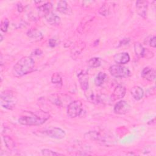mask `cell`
Segmentation results:
<instances>
[{
	"label": "cell",
	"mask_w": 156,
	"mask_h": 156,
	"mask_svg": "<svg viewBox=\"0 0 156 156\" xmlns=\"http://www.w3.org/2000/svg\"><path fill=\"white\" fill-rule=\"evenodd\" d=\"M51 82L56 85H62V79L60 74L57 73H55L53 74L51 77Z\"/></svg>",
	"instance_id": "484cf974"
},
{
	"label": "cell",
	"mask_w": 156,
	"mask_h": 156,
	"mask_svg": "<svg viewBox=\"0 0 156 156\" xmlns=\"http://www.w3.org/2000/svg\"><path fill=\"white\" fill-rule=\"evenodd\" d=\"M106 77H107V75L105 73H102V72L99 73L94 79V83H95L96 85H97V86L102 85L103 84V83L104 82Z\"/></svg>",
	"instance_id": "ffe728a7"
},
{
	"label": "cell",
	"mask_w": 156,
	"mask_h": 156,
	"mask_svg": "<svg viewBox=\"0 0 156 156\" xmlns=\"http://www.w3.org/2000/svg\"><path fill=\"white\" fill-rule=\"evenodd\" d=\"M87 99H88L91 103H99L100 102V98L98 96L95 95L93 92L89 91L87 93H85Z\"/></svg>",
	"instance_id": "44dd1931"
},
{
	"label": "cell",
	"mask_w": 156,
	"mask_h": 156,
	"mask_svg": "<svg viewBox=\"0 0 156 156\" xmlns=\"http://www.w3.org/2000/svg\"><path fill=\"white\" fill-rule=\"evenodd\" d=\"M34 66L35 62L32 57H23L14 65L13 74L16 77H21L31 73L34 68Z\"/></svg>",
	"instance_id": "6da1fadb"
},
{
	"label": "cell",
	"mask_w": 156,
	"mask_h": 156,
	"mask_svg": "<svg viewBox=\"0 0 156 156\" xmlns=\"http://www.w3.org/2000/svg\"><path fill=\"white\" fill-rule=\"evenodd\" d=\"M134 51H135L136 55H137L138 56L143 57L144 48L143 47V46L140 43L136 42L134 44Z\"/></svg>",
	"instance_id": "cb8c5ba5"
},
{
	"label": "cell",
	"mask_w": 156,
	"mask_h": 156,
	"mask_svg": "<svg viewBox=\"0 0 156 156\" xmlns=\"http://www.w3.org/2000/svg\"><path fill=\"white\" fill-rule=\"evenodd\" d=\"M156 38L155 36L152 37L149 40V45L152 48H155L156 46Z\"/></svg>",
	"instance_id": "4dcf8cb0"
},
{
	"label": "cell",
	"mask_w": 156,
	"mask_h": 156,
	"mask_svg": "<svg viewBox=\"0 0 156 156\" xmlns=\"http://www.w3.org/2000/svg\"><path fill=\"white\" fill-rule=\"evenodd\" d=\"M57 44V41H56V40L54 39V38H51L49 40V45L53 48V47H55V45Z\"/></svg>",
	"instance_id": "1f68e13d"
},
{
	"label": "cell",
	"mask_w": 156,
	"mask_h": 156,
	"mask_svg": "<svg viewBox=\"0 0 156 156\" xmlns=\"http://www.w3.org/2000/svg\"><path fill=\"white\" fill-rule=\"evenodd\" d=\"M111 75L115 77H126L130 76V71L126 66L121 65H114L109 68Z\"/></svg>",
	"instance_id": "277c9868"
},
{
	"label": "cell",
	"mask_w": 156,
	"mask_h": 156,
	"mask_svg": "<svg viewBox=\"0 0 156 156\" xmlns=\"http://www.w3.org/2000/svg\"><path fill=\"white\" fill-rule=\"evenodd\" d=\"M141 76L149 81H153L155 78V72L154 69L149 67L144 68L141 72Z\"/></svg>",
	"instance_id": "5bb4252c"
},
{
	"label": "cell",
	"mask_w": 156,
	"mask_h": 156,
	"mask_svg": "<svg viewBox=\"0 0 156 156\" xmlns=\"http://www.w3.org/2000/svg\"><path fill=\"white\" fill-rule=\"evenodd\" d=\"M85 48V43L82 41H79L77 42L71 51V54L73 58L77 57L80 53L83 51Z\"/></svg>",
	"instance_id": "7c38bea8"
},
{
	"label": "cell",
	"mask_w": 156,
	"mask_h": 156,
	"mask_svg": "<svg viewBox=\"0 0 156 156\" xmlns=\"http://www.w3.org/2000/svg\"><path fill=\"white\" fill-rule=\"evenodd\" d=\"M52 7V5L51 2H47L46 3H44L43 4L40 5L38 7V10L39 13L43 15L44 16L46 15L48 13L51 12V9Z\"/></svg>",
	"instance_id": "ac0fdd59"
},
{
	"label": "cell",
	"mask_w": 156,
	"mask_h": 156,
	"mask_svg": "<svg viewBox=\"0 0 156 156\" xmlns=\"http://www.w3.org/2000/svg\"><path fill=\"white\" fill-rule=\"evenodd\" d=\"M130 94L135 100L139 101L143 98L144 91L139 86H134L130 90Z\"/></svg>",
	"instance_id": "e0dca14e"
},
{
	"label": "cell",
	"mask_w": 156,
	"mask_h": 156,
	"mask_svg": "<svg viewBox=\"0 0 156 156\" xmlns=\"http://www.w3.org/2000/svg\"><path fill=\"white\" fill-rule=\"evenodd\" d=\"M27 35L35 40H40L43 38L42 34L37 29H30L27 32Z\"/></svg>",
	"instance_id": "d6986e66"
},
{
	"label": "cell",
	"mask_w": 156,
	"mask_h": 156,
	"mask_svg": "<svg viewBox=\"0 0 156 156\" xmlns=\"http://www.w3.org/2000/svg\"><path fill=\"white\" fill-rule=\"evenodd\" d=\"M126 94V88L121 85H117L112 94V99L115 101L122 98Z\"/></svg>",
	"instance_id": "8fae6325"
},
{
	"label": "cell",
	"mask_w": 156,
	"mask_h": 156,
	"mask_svg": "<svg viewBox=\"0 0 156 156\" xmlns=\"http://www.w3.org/2000/svg\"><path fill=\"white\" fill-rule=\"evenodd\" d=\"M49 118L48 114L42 115L32 114L20 117L18 119V122L21 124L25 126H39L44 123Z\"/></svg>",
	"instance_id": "7a4b0ae2"
},
{
	"label": "cell",
	"mask_w": 156,
	"mask_h": 156,
	"mask_svg": "<svg viewBox=\"0 0 156 156\" xmlns=\"http://www.w3.org/2000/svg\"><path fill=\"white\" fill-rule=\"evenodd\" d=\"M113 58L116 63L122 65L129 62L130 60V56L127 52H119L116 54L114 55Z\"/></svg>",
	"instance_id": "4fadbf2b"
},
{
	"label": "cell",
	"mask_w": 156,
	"mask_h": 156,
	"mask_svg": "<svg viewBox=\"0 0 156 156\" xmlns=\"http://www.w3.org/2000/svg\"><path fill=\"white\" fill-rule=\"evenodd\" d=\"M44 133L49 137L55 139H62L66 136L65 130L59 127L49 128L45 130Z\"/></svg>",
	"instance_id": "8992f818"
},
{
	"label": "cell",
	"mask_w": 156,
	"mask_h": 156,
	"mask_svg": "<svg viewBox=\"0 0 156 156\" xmlns=\"http://www.w3.org/2000/svg\"><path fill=\"white\" fill-rule=\"evenodd\" d=\"M3 139L6 147L9 150H12L15 147V142L11 137L9 136H4L3 137Z\"/></svg>",
	"instance_id": "7402d4cb"
},
{
	"label": "cell",
	"mask_w": 156,
	"mask_h": 156,
	"mask_svg": "<svg viewBox=\"0 0 156 156\" xmlns=\"http://www.w3.org/2000/svg\"><path fill=\"white\" fill-rule=\"evenodd\" d=\"M77 77L81 88L84 91H87L88 88V76L87 73L82 71L78 74Z\"/></svg>",
	"instance_id": "30bf717a"
},
{
	"label": "cell",
	"mask_w": 156,
	"mask_h": 156,
	"mask_svg": "<svg viewBox=\"0 0 156 156\" xmlns=\"http://www.w3.org/2000/svg\"><path fill=\"white\" fill-rule=\"evenodd\" d=\"M42 54V51L40 49H35L34 51V55H40Z\"/></svg>",
	"instance_id": "836d02e7"
},
{
	"label": "cell",
	"mask_w": 156,
	"mask_h": 156,
	"mask_svg": "<svg viewBox=\"0 0 156 156\" xmlns=\"http://www.w3.org/2000/svg\"><path fill=\"white\" fill-rule=\"evenodd\" d=\"M0 99L1 105L5 109L11 110L13 108L17 102L16 96L10 90H5L2 92Z\"/></svg>",
	"instance_id": "3957f363"
},
{
	"label": "cell",
	"mask_w": 156,
	"mask_h": 156,
	"mask_svg": "<svg viewBox=\"0 0 156 156\" xmlns=\"http://www.w3.org/2000/svg\"><path fill=\"white\" fill-rule=\"evenodd\" d=\"M130 109V105L125 101L118 102L114 107V112L119 115H124L127 113Z\"/></svg>",
	"instance_id": "ba28073f"
},
{
	"label": "cell",
	"mask_w": 156,
	"mask_h": 156,
	"mask_svg": "<svg viewBox=\"0 0 156 156\" xmlns=\"http://www.w3.org/2000/svg\"><path fill=\"white\" fill-rule=\"evenodd\" d=\"M143 57H144L147 58H151L154 57V53L152 51H151L147 49H144Z\"/></svg>",
	"instance_id": "f546056e"
},
{
	"label": "cell",
	"mask_w": 156,
	"mask_h": 156,
	"mask_svg": "<svg viewBox=\"0 0 156 156\" xmlns=\"http://www.w3.org/2000/svg\"><path fill=\"white\" fill-rule=\"evenodd\" d=\"M2 35H1V41H2Z\"/></svg>",
	"instance_id": "d590c367"
},
{
	"label": "cell",
	"mask_w": 156,
	"mask_h": 156,
	"mask_svg": "<svg viewBox=\"0 0 156 156\" xmlns=\"http://www.w3.org/2000/svg\"><path fill=\"white\" fill-rule=\"evenodd\" d=\"M107 5L108 4H105L103 5H102V7L99 9V12L102 15H104V16L108 15V14L109 13V7H108V5Z\"/></svg>",
	"instance_id": "f1b7e54d"
},
{
	"label": "cell",
	"mask_w": 156,
	"mask_h": 156,
	"mask_svg": "<svg viewBox=\"0 0 156 156\" xmlns=\"http://www.w3.org/2000/svg\"><path fill=\"white\" fill-rule=\"evenodd\" d=\"M88 64L90 68H97L101 65V61L98 57H93L90 59Z\"/></svg>",
	"instance_id": "603a6c76"
},
{
	"label": "cell",
	"mask_w": 156,
	"mask_h": 156,
	"mask_svg": "<svg viewBox=\"0 0 156 156\" xmlns=\"http://www.w3.org/2000/svg\"><path fill=\"white\" fill-rule=\"evenodd\" d=\"M18 10L19 12H22V11H23V5H22L21 4H20L18 5Z\"/></svg>",
	"instance_id": "e575fe53"
},
{
	"label": "cell",
	"mask_w": 156,
	"mask_h": 156,
	"mask_svg": "<svg viewBox=\"0 0 156 156\" xmlns=\"http://www.w3.org/2000/svg\"><path fill=\"white\" fill-rule=\"evenodd\" d=\"M49 101L57 106H62V102L57 94H51L49 98Z\"/></svg>",
	"instance_id": "d4e9b609"
},
{
	"label": "cell",
	"mask_w": 156,
	"mask_h": 156,
	"mask_svg": "<svg viewBox=\"0 0 156 156\" xmlns=\"http://www.w3.org/2000/svg\"><path fill=\"white\" fill-rule=\"evenodd\" d=\"M83 110L82 104L80 101L76 100L70 102L67 108V114L71 118H76L80 115Z\"/></svg>",
	"instance_id": "5b68a950"
},
{
	"label": "cell",
	"mask_w": 156,
	"mask_h": 156,
	"mask_svg": "<svg viewBox=\"0 0 156 156\" xmlns=\"http://www.w3.org/2000/svg\"><path fill=\"white\" fill-rule=\"evenodd\" d=\"M9 21L7 18L2 20L1 23V26H0L1 30L4 32H7L9 27Z\"/></svg>",
	"instance_id": "83f0119b"
},
{
	"label": "cell",
	"mask_w": 156,
	"mask_h": 156,
	"mask_svg": "<svg viewBox=\"0 0 156 156\" xmlns=\"http://www.w3.org/2000/svg\"><path fill=\"white\" fill-rule=\"evenodd\" d=\"M57 10L64 14L70 15L72 13V10L65 1H60L57 5Z\"/></svg>",
	"instance_id": "9a60e30c"
},
{
	"label": "cell",
	"mask_w": 156,
	"mask_h": 156,
	"mask_svg": "<svg viewBox=\"0 0 156 156\" xmlns=\"http://www.w3.org/2000/svg\"><path fill=\"white\" fill-rule=\"evenodd\" d=\"M129 41V38H124L120 43V45H122V44H127L128 42Z\"/></svg>",
	"instance_id": "d6a6232c"
},
{
	"label": "cell",
	"mask_w": 156,
	"mask_h": 156,
	"mask_svg": "<svg viewBox=\"0 0 156 156\" xmlns=\"http://www.w3.org/2000/svg\"><path fill=\"white\" fill-rule=\"evenodd\" d=\"M41 154L44 155H47V156H55V155H62V154L54 152L50 149H44L41 150Z\"/></svg>",
	"instance_id": "4316f807"
},
{
	"label": "cell",
	"mask_w": 156,
	"mask_h": 156,
	"mask_svg": "<svg viewBox=\"0 0 156 156\" xmlns=\"http://www.w3.org/2000/svg\"><path fill=\"white\" fill-rule=\"evenodd\" d=\"M148 2L146 1L140 0L136 2V10L137 13L143 18H146L147 13Z\"/></svg>",
	"instance_id": "9c48e42d"
},
{
	"label": "cell",
	"mask_w": 156,
	"mask_h": 156,
	"mask_svg": "<svg viewBox=\"0 0 156 156\" xmlns=\"http://www.w3.org/2000/svg\"><path fill=\"white\" fill-rule=\"evenodd\" d=\"M46 21L51 25L57 26L60 23V18L52 12L44 16Z\"/></svg>",
	"instance_id": "2e32d148"
},
{
	"label": "cell",
	"mask_w": 156,
	"mask_h": 156,
	"mask_svg": "<svg viewBox=\"0 0 156 156\" xmlns=\"http://www.w3.org/2000/svg\"><path fill=\"white\" fill-rule=\"evenodd\" d=\"M85 138L88 140L98 141L102 143H107V136L101 134L98 131H89L85 134Z\"/></svg>",
	"instance_id": "52a82bcc"
}]
</instances>
